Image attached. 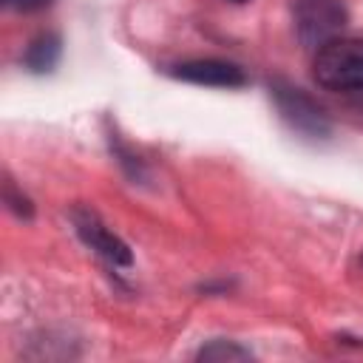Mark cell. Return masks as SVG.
<instances>
[{
    "mask_svg": "<svg viewBox=\"0 0 363 363\" xmlns=\"http://www.w3.org/2000/svg\"><path fill=\"white\" fill-rule=\"evenodd\" d=\"M3 201H6V207H9L17 218H23V221H31V218H34V204H31V199H28L23 190H17V184H14L11 179H6V184H3Z\"/></svg>",
    "mask_w": 363,
    "mask_h": 363,
    "instance_id": "8",
    "label": "cell"
},
{
    "mask_svg": "<svg viewBox=\"0 0 363 363\" xmlns=\"http://www.w3.org/2000/svg\"><path fill=\"white\" fill-rule=\"evenodd\" d=\"M71 221H74L77 235H79L96 255H102L108 264H113V267H130V264H133L130 247H128L119 235H113L91 207H74Z\"/></svg>",
    "mask_w": 363,
    "mask_h": 363,
    "instance_id": "4",
    "label": "cell"
},
{
    "mask_svg": "<svg viewBox=\"0 0 363 363\" xmlns=\"http://www.w3.org/2000/svg\"><path fill=\"white\" fill-rule=\"evenodd\" d=\"M295 34L303 48H320L323 43L340 37L349 11L343 0H295L292 3Z\"/></svg>",
    "mask_w": 363,
    "mask_h": 363,
    "instance_id": "3",
    "label": "cell"
},
{
    "mask_svg": "<svg viewBox=\"0 0 363 363\" xmlns=\"http://www.w3.org/2000/svg\"><path fill=\"white\" fill-rule=\"evenodd\" d=\"M167 74L176 77V79H184V82H193V85H210V88H241V85H247V74H244L241 65L227 62V60H216V57L176 62V65H170Z\"/></svg>",
    "mask_w": 363,
    "mask_h": 363,
    "instance_id": "5",
    "label": "cell"
},
{
    "mask_svg": "<svg viewBox=\"0 0 363 363\" xmlns=\"http://www.w3.org/2000/svg\"><path fill=\"white\" fill-rule=\"evenodd\" d=\"M60 54H62V40H60V34L43 31V34H37V37L28 43V48H26V54H23V65H26L31 74H48V71L57 68Z\"/></svg>",
    "mask_w": 363,
    "mask_h": 363,
    "instance_id": "6",
    "label": "cell"
},
{
    "mask_svg": "<svg viewBox=\"0 0 363 363\" xmlns=\"http://www.w3.org/2000/svg\"><path fill=\"white\" fill-rule=\"evenodd\" d=\"M312 77L326 91H363V40L335 37L315 51Z\"/></svg>",
    "mask_w": 363,
    "mask_h": 363,
    "instance_id": "1",
    "label": "cell"
},
{
    "mask_svg": "<svg viewBox=\"0 0 363 363\" xmlns=\"http://www.w3.org/2000/svg\"><path fill=\"white\" fill-rule=\"evenodd\" d=\"M269 96L275 99L278 113L284 116V122L298 130L301 136L309 139H323L329 136V116L326 111L298 85L286 82V79H269Z\"/></svg>",
    "mask_w": 363,
    "mask_h": 363,
    "instance_id": "2",
    "label": "cell"
},
{
    "mask_svg": "<svg viewBox=\"0 0 363 363\" xmlns=\"http://www.w3.org/2000/svg\"><path fill=\"white\" fill-rule=\"evenodd\" d=\"M235 3H247V0H235Z\"/></svg>",
    "mask_w": 363,
    "mask_h": 363,
    "instance_id": "10",
    "label": "cell"
},
{
    "mask_svg": "<svg viewBox=\"0 0 363 363\" xmlns=\"http://www.w3.org/2000/svg\"><path fill=\"white\" fill-rule=\"evenodd\" d=\"M250 349L233 343V340H210L207 346H201L196 352V360H213V363H238V360H250Z\"/></svg>",
    "mask_w": 363,
    "mask_h": 363,
    "instance_id": "7",
    "label": "cell"
},
{
    "mask_svg": "<svg viewBox=\"0 0 363 363\" xmlns=\"http://www.w3.org/2000/svg\"><path fill=\"white\" fill-rule=\"evenodd\" d=\"M9 9H14V11H23V14H31V11H40V9H45L51 0H3Z\"/></svg>",
    "mask_w": 363,
    "mask_h": 363,
    "instance_id": "9",
    "label": "cell"
}]
</instances>
